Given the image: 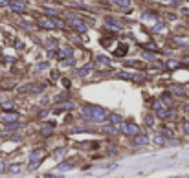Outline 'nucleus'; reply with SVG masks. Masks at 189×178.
Masks as SVG:
<instances>
[{"mask_svg": "<svg viewBox=\"0 0 189 178\" xmlns=\"http://www.w3.org/2000/svg\"><path fill=\"white\" fill-rule=\"evenodd\" d=\"M120 129L125 132V134H138L139 132V129L136 125H132V123H123V125H120Z\"/></svg>", "mask_w": 189, "mask_h": 178, "instance_id": "nucleus-1", "label": "nucleus"}, {"mask_svg": "<svg viewBox=\"0 0 189 178\" xmlns=\"http://www.w3.org/2000/svg\"><path fill=\"white\" fill-rule=\"evenodd\" d=\"M90 68H92V62H90V64H86L85 68H81V70H79V75H85V74H86V72H88Z\"/></svg>", "mask_w": 189, "mask_h": 178, "instance_id": "nucleus-3", "label": "nucleus"}, {"mask_svg": "<svg viewBox=\"0 0 189 178\" xmlns=\"http://www.w3.org/2000/svg\"><path fill=\"white\" fill-rule=\"evenodd\" d=\"M127 52H129V46H127V44H121V48L116 50V55H125Z\"/></svg>", "mask_w": 189, "mask_h": 178, "instance_id": "nucleus-2", "label": "nucleus"}]
</instances>
